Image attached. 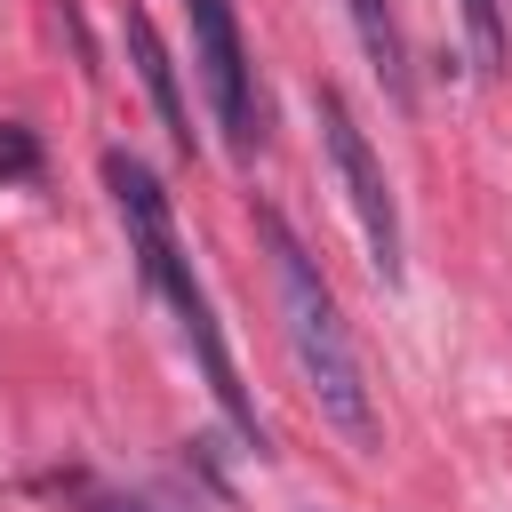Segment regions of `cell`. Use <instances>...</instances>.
Listing matches in <instances>:
<instances>
[{
	"mask_svg": "<svg viewBox=\"0 0 512 512\" xmlns=\"http://www.w3.org/2000/svg\"><path fill=\"white\" fill-rule=\"evenodd\" d=\"M104 184H112V208H120V224H128L136 272H144V288H152V296L176 312V336L192 344V360H200V376H208L216 408H224V416H232L248 440H264V432H256V400L240 392V368H232V352H224V336H216L208 288L192 280V256H184V240H176V216H168L160 176H152L136 152H104Z\"/></svg>",
	"mask_w": 512,
	"mask_h": 512,
	"instance_id": "cell-1",
	"label": "cell"
},
{
	"mask_svg": "<svg viewBox=\"0 0 512 512\" xmlns=\"http://www.w3.org/2000/svg\"><path fill=\"white\" fill-rule=\"evenodd\" d=\"M264 248H272V288H280V328H288V352H296V376L304 392L320 400V416L352 440V448H376V392H368V368L352 352V328L320 280V264L304 256V240L264 208Z\"/></svg>",
	"mask_w": 512,
	"mask_h": 512,
	"instance_id": "cell-2",
	"label": "cell"
},
{
	"mask_svg": "<svg viewBox=\"0 0 512 512\" xmlns=\"http://www.w3.org/2000/svg\"><path fill=\"white\" fill-rule=\"evenodd\" d=\"M312 120H320L328 168H336V184H344V208H352V224H360V240H368L376 280H400V200H392V176H384L368 128L352 120V104H344L336 88H312Z\"/></svg>",
	"mask_w": 512,
	"mask_h": 512,
	"instance_id": "cell-3",
	"label": "cell"
},
{
	"mask_svg": "<svg viewBox=\"0 0 512 512\" xmlns=\"http://www.w3.org/2000/svg\"><path fill=\"white\" fill-rule=\"evenodd\" d=\"M184 24H192V72L208 88V112H216L224 144L248 160L264 144V104H256V64L240 40V16H232V0H184Z\"/></svg>",
	"mask_w": 512,
	"mask_h": 512,
	"instance_id": "cell-4",
	"label": "cell"
},
{
	"mask_svg": "<svg viewBox=\"0 0 512 512\" xmlns=\"http://www.w3.org/2000/svg\"><path fill=\"white\" fill-rule=\"evenodd\" d=\"M120 32H128L136 80H144V88H152V104H160V128H168V144H176V152H192V120H184V96H176V64H168V48H160L152 16H144V8H128V16H120Z\"/></svg>",
	"mask_w": 512,
	"mask_h": 512,
	"instance_id": "cell-5",
	"label": "cell"
},
{
	"mask_svg": "<svg viewBox=\"0 0 512 512\" xmlns=\"http://www.w3.org/2000/svg\"><path fill=\"white\" fill-rule=\"evenodd\" d=\"M344 16H352V32H360V48H368V64H376V80L408 104V40H400V16H392V0H344Z\"/></svg>",
	"mask_w": 512,
	"mask_h": 512,
	"instance_id": "cell-6",
	"label": "cell"
},
{
	"mask_svg": "<svg viewBox=\"0 0 512 512\" xmlns=\"http://www.w3.org/2000/svg\"><path fill=\"white\" fill-rule=\"evenodd\" d=\"M456 8H464V32H472L480 72H496L504 64V0H456Z\"/></svg>",
	"mask_w": 512,
	"mask_h": 512,
	"instance_id": "cell-7",
	"label": "cell"
},
{
	"mask_svg": "<svg viewBox=\"0 0 512 512\" xmlns=\"http://www.w3.org/2000/svg\"><path fill=\"white\" fill-rule=\"evenodd\" d=\"M32 168H40V144L8 120V128H0V184H8V176H32Z\"/></svg>",
	"mask_w": 512,
	"mask_h": 512,
	"instance_id": "cell-8",
	"label": "cell"
},
{
	"mask_svg": "<svg viewBox=\"0 0 512 512\" xmlns=\"http://www.w3.org/2000/svg\"><path fill=\"white\" fill-rule=\"evenodd\" d=\"M88 512H152V504H136V496H88Z\"/></svg>",
	"mask_w": 512,
	"mask_h": 512,
	"instance_id": "cell-9",
	"label": "cell"
}]
</instances>
